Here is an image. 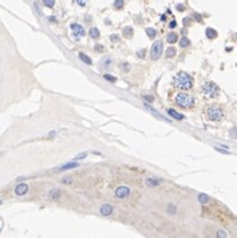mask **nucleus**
<instances>
[{"mask_svg":"<svg viewBox=\"0 0 237 238\" xmlns=\"http://www.w3.org/2000/svg\"><path fill=\"white\" fill-rule=\"evenodd\" d=\"M173 84L180 90H189L193 87V78L186 72H178L173 78Z\"/></svg>","mask_w":237,"mask_h":238,"instance_id":"1","label":"nucleus"},{"mask_svg":"<svg viewBox=\"0 0 237 238\" xmlns=\"http://www.w3.org/2000/svg\"><path fill=\"white\" fill-rule=\"evenodd\" d=\"M174 101L180 107H182V108H190V107H193V105H194V96L190 95V94H188V92L177 94L175 98H174Z\"/></svg>","mask_w":237,"mask_h":238,"instance_id":"2","label":"nucleus"},{"mask_svg":"<svg viewBox=\"0 0 237 238\" xmlns=\"http://www.w3.org/2000/svg\"><path fill=\"white\" fill-rule=\"evenodd\" d=\"M201 91H202V94H204L205 96L214 98V96H217L218 94H220V88H218L217 84L213 83V82H206V83L202 84Z\"/></svg>","mask_w":237,"mask_h":238,"instance_id":"3","label":"nucleus"},{"mask_svg":"<svg viewBox=\"0 0 237 238\" xmlns=\"http://www.w3.org/2000/svg\"><path fill=\"white\" fill-rule=\"evenodd\" d=\"M206 116H208V119H210V121H220V119H223L224 112L218 106H210L208 110H206Z\"/></svg>","mask_w":237,"mask_h":238,"instance_id":"4","label":"nucleus"},{"mask_svg":"<svg viewBox=\"0 0 237 238\" xmlns=\"http://www.w3.org/2000/svg\"><path fill=\"white\" fill-rule=\"evenodd\" d=\"M162 51H164L162 42H155L152 46V49H150V56H152L153 60H157V59H159L161 55H162Z\"/></svg>","mask_w":237,"mask_h":238,"instance_id":"5","label":"nucleus"},{"mask_svg":"<svg viewBox=\"0 0 237 238\" xmlns=\"http://www.w3.org/2000/svg\"><path fill=\"white\" fill-rule=\"evenodd\" d=\"M115 195L118 198H127L130 195V187L127 186H119L117 190H115Z\"/></svg>","mask_w":237,"mask_h":238,"instance_id":"6","label":"nucleus"},{"mask_svg":"<svg viewBox=\"0 0 237 238\" xmlns=\"http://www.w3.org/2000/svg\"><path fill=\"white\" fill-rule=\"evenodd\" d=\"M71 31L75 36H83L84 35V28L78 23H73L71 24Z\"/></svg>","mask_w":237,"mask_h":238,"instance_id":"7","label":"nucleus"},{"mask_svg":"<svg viewBox=\"0 0 237 238\" xmlns=\"http://www.w3.org/2000/svg\"><path fill=\"white\" fill-rule=\"evenodd\" d=\"M27 191H28V186L26 183H20V185L15 187V194L16 195H24Z\"/></svg>","mask_w":237,"mask_h":238,"instance_id":"8","label":"nucleus"},{"mask_svg":"<svg viewBox=\"0 0 237 238\" xmlns=\"http://www.w3.org/2000/svg\"><path fill=\"white\" fill-rule=\"evenodd\" d=\"M100 214H102V215H110V214H111V213H113V207L111 206H110V205H103V206H100Z\"/></svg>","mask_w":237,"mask_h":238,"instance_id":"9","label":"nucleus"},{"mask_svg":"<svg viewBox=\"0 0 237 238\" xmlns=\"http://www.w3.org/2000/svg\"><path fill=\"white\" fill-rule=\"evenodd\" d=\"M168 112H169V115H171V116H173L174 119H177V121H182V119L185 118V116L182 115V114L177 112L175 110H173V108H169V110H168Z\"/></svg>","mask_w":237,"mask_h":238,"instance_id":"10","label":"nucleus"},{"mask_svg":"<svg viewBox=\"0 0 237 238\" xmlns=\"http://www.w3.org/2000/svg\"><path fill=\"white\" fill-rule=\"evenodd\" d=\"M100 68H103V70H109L110 67H111V59L110 58H105L102 62H100Z\"/></svg>","mask_w":237,"mask_h":238,"instance_id":"11","label":"nucleus"},{"mask_svg":"<svg viewBox=\"0 0 237 238\" xmlns=\"http://www.w3.org/2000/svg\"><path fill=\"white\" fill-rule=\"evenodd\" d=\"M166 40H168V43L170 44H174L175 42L178 40V36H177V34H174V32H170L168 36H166Z\"/></svg>","mask_w":237,"mask_h":238,"instance_id":"12","label":"nucleus"},{"mask_svg":"<svg viewBox=\"0 0 237 238\" xmlns=\"http://www.w3.org/2000/svg\"><path fill=\"white\" fill-rule=\"evenodd\" d=\"M79 59H80V60H82L83 63H86V64H90V66H91V64H93V60H91V59H90L87 55H84V54L83 52H79Z\"/></svg>","mask_w":237,"mask_h":238,"instance_id":"13","label":"nucleus"},{"mask_svg":"<svg viewBox=\"0 0 237 238\" xmlns=\"http://www.w3.org/2000/svg\"><path fill=\"white\" fill-rule=\"evenodd\" d=\"M206 38L208 39H214V38H217V32H216V29L213 28H206Z\"/></svg>","mask_w":237,"mask_h":238,"instance_id":"14","label":"nucleus"},{"mask_svg":"<svg viewBox=\"0 0 237 238\" xmlns=\"http://www.w3.org/2000/svg\"><path fill=\"white\" fill-rule=\"evenodd\" d=\"M74 167H78V163L77 162H71V163H67L59 168V171H66V170H70V168H74Z\"/></svg>","mask_w":237,"mask_h":238,"instance_id":"15","label":"nucleus"},{"mask_svg":"<svg viewBox=\"0 0 237 238\" xmlns=\"http://www.w3.org/2000/svg\"><path fill=\"white\" fill-rule=\"evenodd\" d=\"M90 38H93V39H97L99 36V29L97 27H93V28H90Z\"/></svg>","mask_w":237,"mask_h":238,"instance_id":"16","label":"nucleus"},{"mask_svg":"<svg viewBox=\"0 0 237 238\" xmlns=\"http://www.w3.org/2000/svg\"><path fill=\"white\" fill-rule=\"evenodd\" d=\"M198 202L202 203V205H206L209 202V197L206 194H198Z\"/></svg>","mask_w":237,"mask_h":238,"instance_id":"17","label":"nucleus"},{"mask_svg":"<svg viewBox=\"0 0 237 238\" xmlns=\"http://www.w3.org/2000/svg\"><path fill=\"white\" fill-rule=\"evenodd\" d=\"M123 35H125L126 38H132V36H133V28H132V27L123 28Z\"/></svg>","mask_w":237,"mask_h":238,"instance_id":"18","label":"nucleus"},{"mask_svg":"<svg viewBox=\"0 0 237 238\" xmlns=\"http://www.w3.org/2000/svg\"><path fill=\"white\" fill-rule=\"evenodd\" d=\"M146 34H148V36L150 39H154L155 35H157V31H155L154 28H148V29H146Z\"/></svg>","mask_w":237,"mask_h":238,"instance_id":"19","label":"nucleus"},{"mask_svg":"<svg viewBox=\"0 0 237 238\" xmlns=\"http://www.w3.org/2000/svg\"><path fill=\"white\" fill-rule=\"evenodd\" d=\"M146 185L148 186H157V185H159V181L153 179V178H149V179H146Z\"/></svg>","mask_w":237,"mask_h":238,"instance_id":"20","label":"nucleus"},{"mask_svg":"<svg viewBox=\"0 0 237 238\" xmlns=\"http://www.w3.org/2000/svg\"><path fill=\"white\" fill-rule=\"evenodd\" d=\"M174 55H175V49L173 47H170V48L166 49V56H168V58H173Z\"/></svg>","mask_w":237,"mask_h":238,"instance_id":"21","label":"nucleus"},{"mask_svg":"<svg viewBox=\"0 0 237 238\" xmlns=\"http://www.w3.org/2000/svg\"><path fill=\"white\" fill-rule=\"evenodd\" d=\"M189 44H190V42H189L188 38H182V39H181V42H180V46H181V47L185 48V47H188Z\"/></svg>","mask_w":237,"mask_h":238,"instance_id":"22","label":"nucleus"},{"mask_svg":"<svg viewBox=\"0 0 237 238\" xmlns=\"http://www.w3.org/2000/svg\"><path fill=\"white\" fill-rule=\"evenodd\" d=\"M50 197H51L52 199H58V198L60 197L59 190H51V193H50Z\"/></svg>","mask_w":237,"mask_h":238,"instance_id":"23","label":"nucleus"},{"mask_svg":"<svg viewBox=\"0 0 237 238\" xmlns=\"http://www.w3.org/2000/svg\"><path fill=\"white\" fill-rule=\"evenodd\" d=\"M43 4L48 8H52L55 6V0H43Z\"/></svg>","mask_w":237,"mask_h":238,"instance_id":"24","label":"nucleus"},{"mask_svg":"<svg viewBox=\"0 0 237 238\" xmlns=\"http://www.w3.org/2000/svg\"><path fill=\"white\" fill-rule=\"evenodd\" d=\"M229 135H230V138H234V139H237V127H233V128H230V131H229Z\"/></svg>","mask_w":237,"mask_h":238,"instance_id":"25","label":"nucleus"},{"mask_svg":"<svg viewBox=\"0 0 237 238\" xmlns=\"http://www.w3.org/2000/svg\"><path fill=\"white\" fill-rule=\"evenodd\" d=\"M122 7H123V2H122V0H115V3H114V8L119 9V8H122Z\"/></svg>","mask_w":237,"mask_h":238,"instance_id":"26","label":"nucleus"},{"mask_svg":"<svg viewBox=\"0 0 237 238\" xmlns=\"http://www.w3.org/2000/svg\"><path fill=\"white\" fill-rule=\"evenodd\" d=\"M105 79H107V80H110V82H117V78L109 75V74H105Z\"/></svg>","mask_w":237,"mask_h":238,"instance_id":"27","label":"nucleus"},{"mask_svg":"<svg viewBox=\"0 0 237 238\" xmlns=\"http://www.w3.org/2000/svg\"><path fill=\"white\" fill-rule=\"evenodd\" d=\"M75 2H77L79 6H82V7H84L86 6V0H75Z\"/></svg>","mask_w":237,"mask_h":238,"instance_id":"28","label":"nucleus"},{"mask_svg":"<svg viewBox=\"0 0 237 238\" xmlns=\"http://www.w3.org/2000/svg\"><path fill=\"white\" fill-rule=\"evenodd\" d=\"M216 150L217 151H220V153H223V154H229V151H226V150H223V148H220V147H214Z\"/></svg>","mask_w":237,"mask_h":238,"instance_id":"29","label":"nucleus"},{"mask_svg":"<svg viewBox=\"0 0 237 238\" xmlns=\"http://www.w3.org/2000/svg\"><path fill=\"white\" fill-rule=\"evenodd\" d=\"M169 211H170V214H174V213H175V207L173 205H170L169 206Z\"/></svg>","mask_w":237,"mask_h":238,"instance_id":"30","label":"nucleus"},{"mask_svg":"<svg viewBox=\"0 0 237 238\" xmlns=\"http://www.w3.org/2000/svg\"><path fill=\"white\" fill-rule=\"evenodd\" d=\"M217 237H226V233L225 231H217Z\"/></svg>","mask_w":237,"mask_h":238,"instance_id":"31","label":"nucleus"},{"mask_svg":"<svg viewBox=\"0 0 237 238\" xmlns=\"http://www.w3.org/2000/svg\"><path fill=\"white\" fill-rule=\"evenodd\" d=\"M110 39H111L113 42H118V40H119V36H117V35H113V36L110 38Z\"/></svg>","mask_w":237,"mask_h":238,"instance_id":"32","label":"nucleus"},{"mask_svg":"<svg viewBox=\"0 0 237 238\" xmlns=\"http://www.w3.org/2000/svg\"><path fill=\"white\" fill-rule=\"evenodd\" d=\"M95 49H97V51H103V47L98 44V46H95Z\"/></svg>","mask_w":237,"mask_h":238,"instance_id":"33","label":"nucleus"},{"mask_svg":"<svg viewBox=\"0 0 237 238\" xmlns=\"http://www.w3.org/2000/svg\"><path fill=\"white\" fill-rule=\"evenodd\" d=\"M138 56H139V58H142V56L145 58V49H143V51H139V54H138Z\"/></svg>","mask_w":237,"mask_h":238,"instance_id":"34","label":"nucleus"},{"mask_svg":"<svg viewBox=\"0 0 237 238\" xmlns=\"http://www.w3.org/2000/svg\"><path fill=\"white\" fill-rule=\"evenodd\" d=\"M63 183H71V179H70V178H64Z\"/></svg>","mask_w":237,"mask_h":238,"instance_id":"35","label":"nucleus"},{"mask_svg":"<svg viewBox=\"0 0 237 238\" xmlns=\"http://www.w3.org/2000/svg\"><path fill=\"white\" fill-rule=\"evenodd\" d=\"M84 157H86V154L83 153V154H80V155H78V157H77V159H80V158H84Z\"/></svg>","mask_w":237,"mask_h":238,"instance_id":"36","label":"nucleus"},{"mask_svg":"<svg viewBox=\"0 0 237 238\" xmlns=\"http://www.w3.org/2000/svg\"><path fill=\"white\" fill-rule=\"evenodd\" d=\"M178 8V11H184V6H177Z\"/></svg>","mask_w":237,"mask_h":238,"instance_id":"37","label":"nucleus"},{"mask_svg":"<svg viewBox=\"0 0 237 238\" xmlns=\"http://www.w3.org/2000/svg\"><path fill=\"white\" fill-rule=\"evenodd\" d=\"M170 27H171V28L175 27V22H171V23H170Z\"/></svg>","mask_w":237,"mask_h":238,"instance_id":"38","label":"nucleus"},{"mask_svg":"<svg viewBox=\"0 0 237 238\" xmlns=\"http://www.w3.org/2000/svg\"><path fill=\"white\" fill-rule=\"evenodd\" d=\"M50 22H57V20H55V18H54V16H51V18H50Z\"/></svg>","mask_w":237,"mask_h":238,"instance_id":"39","label":"nucleus"}]
</instances>
